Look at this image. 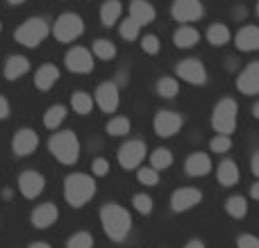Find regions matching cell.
I'll use <instances>...</instances> for the list:
<instances>
[{
    "label": "cell",
    "mask_w": 259,
    "mask_h": 248,
    "mask_svg": "<svg viewBox=\"0 0 259 248\" xmlns=\"http://www.w3.org/2000/svg\"><path fill=\"white\" fill-rule=\"evenodd\" d=\"M100 223H103V230L107 232V237L114 241H123L132 230L130 212L116 203H107L100 210Z\"/></svg>",
    "instance_id": "cell-1"
},
{
    "label": "cell",
    "mask_w": 259,
    "mask_h": 248,
    "mask_svg": "<svg viewBox=\"0 0 259 248\" xmlns=\"http://www.w3.org/2000/svg\"><path fill=\"white\" fill-rule=\"evenodd\" d=\"M96 196V182L94 178L84 176V173H71L64 180V198L71 208H82Z\"/></svg>",
    "instance_id": "cell-2"
},
{
    "label": "cell",
    "mask_w": 259,
    "mask_h": 248,
    "mask_svg": "<svg viewBox=\"0 0 259 248\" xmlns=\"http://www.w3.org/2000/svg\"><path fill=\"white\" fill-rule=\"evenodd\" d=\"M48 148L57 157V162L62 164H75L77 157H80V141H77L75 132L71 130H62L57 135H53Z\"/></svg>",
    "instance_id": "cell-3"
},
{
    "label": "cell",
    "mask_w": 259,
    "mask_h": 248,
    "mask_svg": "<svg viewBox=\"0 0 259 248\" xmlns=\"http://www.w3.org/2000/svg\"><path fill=\"white\" fill-rule=\"evenodd\" d=\"M211 126H214V130L223 137H230L234 132V128H237V103H234L232 98H223L214 107Z\"/></svg>",
    "instance_id": "cell-4"
},
{
    "label": "cell",
    "mask_w": 259,
    "mask_h": 248,
    "mask_svg": "<svg viewBox=\"0 0 259 248\" xmlns=\"http://www.w3.org/2000/svg\"><path fill=\"white\" fill-rule=\"evenodd\" d=\"M48 32H50L48 23H46L44 18L36 16V18H27V21L16 30V34L14 36H16L18 44L27 46V48H36V46L48 36Z\"/></svg>",
    "instance_id": "cell-5"
},
{
    "label": "cell",
    "mask_w": 259,
    "mask_h": 248,
    "mask_svg": "<svg viewBox=\"0 0 259 248\" xmlns=\"http://www.w3.org/2000/svg\"><path fill=\"white\" fill-rule=\"evenodd\" d=\"M53 32H55V39L57 41L71 44V41H75L77 36L84 32V23H82V18L77 16V14H62V16L57 18V23H55Z\"/></svg>",
    "instance_id": "cell-6"
},
{
    "label": "cell",
    "mask_w": 259,
    "mask_h": 248,
    "mask_svg": "<svg viewBox=\"0 0 259 248\" xmlns=\"http://www.w3.org/2000/svg\"><path fill=\"white\" fill-rule=\"evenodd\" d=\"M146 157V144L139 139L127 141V144L121 146L118 150V164H121L125 171H132V169H139V164Z\"/></svg>",
    "instance_id": "cell-7"
},
{
    "label": "cell",
    "mask_w": 259,
    "mask_h": 248,
    "mask_svg": "<svg viewBox=\"0 0 259 248\" xmlns=\"http://www.w3.org/2000/svg\"><path fill=\"white\" fill-rule=\"evenodd\" d=\"M64 64L73 73H91L94 71V55L87 48H82V46H75V48H71L66 53Z\"/></svg>",
    "instance_id": "cell-8"
},
{
    "label": "cell",
    "mask_w": 259,
    "mask_h": 248,
    "mask_svg": "<svg viewBox=\"0 0 259 248\" xmlns=\"http://www.w3.org/2000/svg\"><path fill=\"white\" fill-rule=\"evenodd\" d=\"M36 146H39V135H36L34 130H30V128L18 130L12 139V150H14V155H18V157L32 155L36 150Z\"/></svg>",
    "instance_id": "cell-9"
},
{
    "label": "cell",
    "mask_w": 259,
    "mask_h": 248,
    "mask_svg": "<svg viewBox=\"0 0 259 248\" xmlns=\"http://www.w3.org/2000/svg\"><path fill=\"white\" fill-rule=\"evenodd\" d=\"M178 77H182L189 85H205L207 71L200 59H184V62L178 64Z\"/></svg>",
    "instance_id": "cell-10"
},
{
    "label": "cell",
    "mask_w": 259,
    "mask_h": 248,
    "mask_svg": "<svg viewBox=\"0 0 259 248\" xmlns=\"http://www.w3.org/2000/svg\"><path fill=\"white\" fill-rule=\"evenodd\" d=\"M96 103L107 114L116 112L118 103H121V98H118V87L114 85V82H103V85L96 89Z\"/></svg>",
    "instance_id": "cell-11"
},
{
    "label": "cell",
    "mask_w": 259,
    "mask_h": 248,
    "mask_svg": "<svg viewBox=\"0 0 259 248\" xmlns=\"http://www.w3.org/2000/svg\"><path fill=\"white\" fill-rule=\"evenodd\" d=\"M202 16L200 0H175L173 3V18L180 23H191Z\"/></svg>",
    "instance_id": "cell-12"
},
{
    "label": "cell",
    "mask_w": 259,
    "mask_h": 248,
    "mask_svg": "<svg viewBox=\"0 0 259 248\" xmlns=\"http://www.w3.org/2000/svg\"><path fill=\"white\" fill-rule=\"evenodd\" d=\"M237 89L246 96L259 94V62H252L239 73L237 77Z\"/></svg>",
    "instance_id": "cell-13"
},
{
    "label": "cell",
    "mask_w": 259,
    "mask_h": 248,
    "mask_svg": "<svg viewBox=\"0 0 259 248\" xmlns=\"http://www.w3.org/2000/svg\"><path fill=\"white\" fill-rule=\"evenodd\" d=\"M44 187H46L44 176L36 171H25V173H21V178H18V189H21V194L30 200L36 198V196L44 191Z\"/></svg>",
    "instance_id": "cell-14"
},
{
    "label": "cell",
    "mask_w": 259,
    "mask_h": 248,
    "mask_svg": "<svg viewBox=\"0 0 259 248\" xmlns=\"http://www.w3.org/2000/svg\"><path fill=\"white\" fill-rule=\"evenodd\" d=\"M200 200H202L200 191L193 189V187H184V189H178L173 194V198H170V208H173L175 212H187V210L196 208Z\"/></svg>",
    "instance_id": "cell-15"
},
{
    "label": "cell",
    "mask_w": 259,
    "mask_h": 248,
    "mask_svg": "<svg viewBox=\"0 0 259 248\" xmlns=\"http://www.w3.org/2000/svg\"><path fill=\"white\" fill-rule=\"evenodd\" d=\"M182 128V116L175 112H159L155 116V132L159 137H173Z\"/></svg>",
    "instance_id": "cell-16"
},
{
    "label": "cell",
    "mask_w": 259,
    "mask_h": 248,
    "mask_svg": "<svg viewBox=\"0 0 259 248\" xmlns=\"http://www.w3.org/2000/svg\"><path fill=\"white\" fill-rule=\"evenodd\" d=\"M30 219H32V226L44 230V228H50L59 219V210H57V205H53V203H44L32 212Z\"/></svg>",
    "instance_id": "cell-17"
},
{
    "label": "cell",
    "mask_w": 259,
    "mask_h": 248,
    "mask_svg": "<svg viewBox=\"0 0 259 248\" xmlns=\"http://www.w3.org/2000/svg\"><path fill=\"white\" fill-rule=\"evenodd\" d=\"M234 44H237L239 50L243 53H252V50H259V27L257 25H246L237 32L234 36Z\"/></svg>",
    "instance_id": "cell-18"
},
{
    "label": "cell",
    "mask_w": 259,
    "mask_h": 248,
    "mask_svg": "<svg viewBox=\"0 0 259 248\" xmlns=\"http://www.w3.org/2000/svg\"><path fill=\"white\" fill-rule=\"evenodd\" d=\"M184 169H187L189 176L193 178H200V176H207V173L211 171V159L207 153H193L187 157V162H184Z\"/></svg>",
    "instance_id": "cell-19"
},
{
    "label": "cell",
    "mask_w": 259,
    "mask_h": 248,
    "mask_svg": "<svg viewBox=\"0 0 259 248\" xmlns=\"http://www.w3.org/2000/svg\"><path fill=\"white\" fill-rule=\"evenodd\" d=\"M130 18L137 25H148L155 18V7L148 0H132V5H130Z\"/></svg>",
    "instance_id": "cell-20"
},
{
    "label": "cell",
    "mask_w": 259,
    "mask_h": 248,
    "mask_svg": "<svg viewBox=\"0 0 259 248\" xmlns=\"http://www.w3.org/2000/svg\"><path fill=\"white\" fill-rule=\"evenodd\" d=\"M57 80H59V68L55 66V64H44L34 75V85H36V89H41V91L53 89V87L57 85Z\"/></svg>",
    "instance_id": "cell-21"
},
{
    "label": "cell",
    "mask_w": 259,
    "mask_h": 248,
    "mask_svg": "<svg viewBox=\"0 0 259 248\" xmlns=\"http://www.w3.org/2000/svg\"><path fill=\"white\" fill-rule=\"evenodd\" d=\"M30 71V59L23 57V55H12L5 64V77L7 80H18L21 75Z\"/></svg>",
    "instance_id": "cell-22"
},
{
    "label": "cell",
    "mask_w": 259,
    "mask_h": 248,
    "mask_svg": "<svg viewBox=\"0 0 259 248\" xmlns=\"http://www.w3.org/2000/svg\"><path fill=\"white\" fill-rule=\"evenodd\" d=\"M173 41L178 48H191V46H196L198 41H200V32L191 25H182L180 30H175Z\"/></svg>",
    "instance_id": "cell-23"
},
{
    "label": "cell",
    "mask_w": 259,
    "mask_h": 248,
    "mask_svg": "<svg viewBox=\"0 0 259 248\" xmlns=\"http://www.w3.org/2000/svg\"><path fill=\"white\" fill-rule=\"evenodd\" d=\"M216 176H219V182L223 187H232V185H237L239 182V169H237V164H234L232 159H225V162L219 164Z\"/></svg>",
    "instance_id": "cell-24"
},
{
    "label": "cell",
    "mask_w": 259,
    "mask_h": 248,
    "mask_svg": "<svg viewBox=\"0 0 259 248\" xmlns=\"http://www.w3.org/2000/svg\"><path fill=\"white\" fill-rule=\"evenodd\" d=\"M121 12H123V7L118 0H107V3L100 7V21H103V25L112 27L114 23L121 18Z\"/></svg>",
    "instance_id": "cell-25"
},
{
    "label": "cell",
    "mask_w": 259,
    "mask_h": 248,
    "mask_svg": "<svg viewBox=\"0 0 259 248\" xmlns=\"http://www.w3.org/2000/svg\"><path fill=\"white\" fill-rule=\"evenodd\" d=\"M64 118H66V107H64V105H53V107H48L44 114V126L48 128V130H57L64 123Z\"/></svg>",
    "instance_id": "cell-26"
},
{
    "label": "cell",
    "mask_w": 259,
    "mask_h": 248,
    "mask_svg": "<svg viewBox=\"0 0 259 248\" xmlns=\"http://www.w3.org/2000/svg\"><path fill=\"white\" fill-rule=\"evenodd\" d=\"M225 210H228L230 217L243 219L248 214V200L243 198V196H230V198L225 200Z\"/></svg>",
    "instance_id": "cell-27"
},
{
    "label": "cell",
    "mask_w": 259,
    "mask_h": 248,
    "mask_svg": "<svg viewBox=\"0 0 259 248\" xmlns=\"http://www.w3.org/2000/svg\"><path fill=\"white\" fill-rule=\"evenodd\" d=\"M207 41L211 46H225L230 41V30L223 23H214V25L207 30Z\"/></svg>",
    "instance_id": "cell-28"
},
{
    "label": "cell",
    "mask_w": 259,
    "mask_h": 248,
    "mask_svg": "<svg viewBox=\"0 0 259 248\" xmlns=\"http://www.w3.org/2000/svg\"><path fill=\"white\" fill-rule=\"evenodd\" d=\"M94 55L103 62H109V59L116 57V46L107 39H96L94 41Z\"/></svg>",
    "instance_id": "cell-29"
},
{
    "label": "cell",
    "mask_w": 259,
    "mask_h": 248,
    "mask_svg": "<svg viewBox=\"0 0 259 248\" xmlns=\"http://www.w3.org/2000/svg\"><path fill=\"white\" fill-rule=\"evenodd\" d=\"M170 164H173V155H170L168 148H157L155 153L150 155V167L155 169V171H164Z\"/></svg>",
    "instance_id": "cell-30"
},
{
    "label": "cell",
    "mask_w": 259,
    "mask_h": 248,
    "mask_svg": "<svg viewBox=\"0 0 259 248\" xmlns=\"http://www.w3.org/2000/svg\"><path fill=\"white\" fill-rule=\"evenodd\" d=\"M71 105H73V109H75L77 114H89L91 107H94V100H91V96L87 94V91H75V94H73Z\"/></svg>",
    "instance_id": "cell-31"
},
{
    "label": "cell",
    "mask_w": 259,
    "mask_h": 248,
    "mask_svg": "<svg viewBox=\"0 0 259 248\" xmlns=\"http://www.w3.org/2000/svg\"><path fill=\"white\" fill-rule=\"evenodd\" d=\"M180 91V85L175 77H161L159 82H157V94L161 96V98H173V96H178Z\"/></svg>",
    "instance_id": "cell-32"
},
{
    "label": "cell",
    "mask_w": 259,
    "mask_h": 248,
    "mask_svg": "<svg viewBox=\"0 0 259 248\" xmlns=\"http://www.w3.org/2000/svg\"><path fill=\"white\" fill-rule=\"evenodd\" d=\"M107 132H109L112 137H123V135H127V132H130V118H125V116L112 118V121L107 123Z\"/></svg>",
    "instance_id": "cell-33"
},
{
    "label": "cell",
    "mask_w": 259,
    "mask_h": 248,
    "mask_svg": "<svg viewBox=\"0 0 259 248\" xmlns=\"http://www.w3.org/2000/svg\"><path fill=\"white\" fill-rule=\"evenodd\" d=\"M66 246L68 248H94V237L89 232H75V235L68 237Z\"/></svg>",
    "instance_id": "cell-34"
},
{
    "label": "cell",
    "mask_w": 259,
    "mask_h": 248,
    "mask_svg": "<svg viewBox=\"0 0 259 248\" xmlns=\"http://www.w3.org/2000/svg\"><path fill=\"white\" fill-rule=\"evenodd\" d=\"M137 178H139V182H141V185H146V187H155L157 182H159V173H157L152 167H148V169H139Z\"/></svg>",
    "instance_id": "cell-35"
},
{
    "label": "cell",
    "mask_w": 259,
    "mask_h": 248,
    "mask_svg": "<svg viewBox=\"0 0 259 248\" xmlns=\"http://www.w3.org/2000/svg\"><path fill=\"white\" fill-rule=\"evenodd\" d=\"M132 205H134V210L141 212V214H150L152 212V198L148 194H137L132 198Z\"/></svg>",
    "instance_id": "cell-36"
},
{
    "label": "cell",
    "mask_w": 259,
    "mask_h": 248,
    "mask_svg": "<svg viewBox=\"0 0 259 248\" xmlns=\"http://www.w3.org/2000/svg\"><path fill=\"white\" fill-rule=\"evenodd\" d=\"M139 27H141V25H137L132 18H125V21L121 23V36L125 41H134L139 36Z\"/></svg>",
    "instance_id": "cell-37"
},
{
    "label": "cell",
    "mask_w": 259,
    "mask_h": 248,
    "mask_svg": "<svg viewBox=\"0 0 259 248\" xmlns=\"http://www.w3.org/2000/svg\"><path fill=\"white\" fill-rule=\"evenodd\" d=\"M209 148L214 150V153H228L230 148H232V139L230 137H223V135H219V137H214V139L209 141Z\"/></svg>",
    "instance_id": "cell-38"
},
{
    "label": "cell",
    "mask_w": 259,
    "mask_h": 248,
    "mask_svg": "<svg viewBox=\"0 0 259 248\" xmlns=\"http://www.w3.org/2000/svg\"><path fill=\"white\" fill-rule=\"evenodd\" d=\"M141 48L146 50L148 55H157L159 53V39H157L155 34H146L141 39Z\"/></svg>",
    "instance_id": "cell-39"
},
{
    "label": "cell",
    "mask_w": 259,
    "mask_h": 248,
    "mask_svg": "<svg viewBox=\"0 0 259 248\" xmlns=\"http://www.w3.org/2000/svg\"><path fill=\"white\" fill-rule=\"evenodd\" d=\"M237 246L239 248H259V239L255 235H241L237 239Z\"/></svg>",
    "instance_id": "cell-40"
},
{
    "label": "cell",
    "mask_w": 259,
    "mask_h": 248,
    "mask_svg": "<svg viewBox=\"0 0 259 248\" xmlns=\"http://www.w3.org/2000/svg\"><path fill=\"white\" fill-rule=\"evenodd\" d=\"M91 169H94L96 176H107V173H109V162H107V159H103V157H98V159H94Z\"/></svg>",
    "instance_id": "cell-41"
},
{
    "label": "cell",
    "mask_w": 259,
    "mask_h": 248,
    "mask_svg": "<svg viewBox=\"0 0 259 248\" xmlns=\"http://www.w3.org/2000/svg\"><path fill=\"white\" fill-rule=\"evenodd\" d=\"M9 116V103H7V98L5 96H0V121L3 118H7Z\"/></svg>",
    "instance_id": "cell-42"
},
{
    "label": "cell",
    "mask_w": 259,
    "mask_h": 248,
    "mask_svg": "<svg viewBox=\"0 0 259 248\" xmlns=\"http://www.w3.org/2000/svg\"><path fill=\"white\" fill-rule=\"evenodd\" d=\"M252 173H255V176L259 178V153L255 155V157H252Z\"/></svg>",
    "instance_id": "cell-43"
},
{
    "label": "cell",
    "mask_w": 259,
    "mask_h": 248,
    "mask_svg": "<svg viewBox=\"0 0 259 248\" xmlns=\"http://www.w3.org/2000/svg\"><path fill=\"white\" fill-rule=\"evenodd\" d=\"M250 196H252L255 200H259V182H255V185L250 187Z\"/></svg>",
    "instance_id": "cell-44"
},
{
    "label": "cell",
    "mask_w": 259,
    "mask_h": 248,
    "mask_svg": "<svg viewBox=\"0 0 259 248\" xmlns=\"http://www.w3.org/2000/svg\"><path fill=\"white\" fill-rule=\"evenodd\" d=\"M184 248H205V244H202V241H198V239H193V241H189Z\"/></svg>",
    "instance_id": "cell-45"
},
{
    "label": "cell",
    "mask_w": 259,
    "mask_h": 248,
    "mask_svg": "<svg viewBox=\"0 0 259 248\" xmlns=\"http://www.w3.org/2000/svg\"><path fill=\"white\" fill-rule=\"evenodd\" d=\"M30 248H50L48 244H44V241H36V244H32Z\"/></svg>",
    "instance_id": "cell-46"
},
{
    "label": "cell",
    "mask_w": 259,
    "mask_h": 248,
    "mask_svg": "<svg viewBox=\"0 0 259 248\" xmlns=\"http://www.w3.org/2000/svg\"><path fill=\"white\" fill-rule=\"evenodd\" d=\"M252 114H255V116H257V118H259V103H257V105H255V107H252Z\"/></svg>",
    "instance_id": "cell-47"
},
{
    "label": "cell",
    "mask_w": 259,
    "mask_h": 248,
    "mask_svg": "<svg viewBox=\"0 0 259 248\" xmlns=\"http://www.w3.org/2000/svg\"><path fill=\"white\" fill-rule=\"evenodd\" d=\"M21 3H25V0H9V5H21Z\"/></svg>",
    "instance_id": "cell-48"
},
{
    "label": "cell",
    "mask_w": 259,
    "mask_h": 248,
    "mask_svg": "<svg viewBox=\"0 0 259 248\" xmlns=\"http://www.w3.org/2000/svg\"><path fill=\"white\" fill-rule=\"evenodd\" d=\"M257 16H259V0H257Z\"/></svg>",
    "instance_id": "cell-49"
},
{
    "label": "cell",
    "mask_w": 259,
    "mask_h": 248,
    "mask_svg": "<svg viewBox=\"0 0 259 248\" xmlns=\"http://www.w3.org/2000/svg\"><path fill=\"white\" fill-rule=\"evenodd\" d=\"M0 32H3V23H0Z\"/></svg>",
    "instance_id": "cell-50"
}]
</instances>
